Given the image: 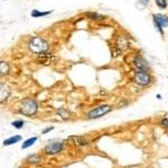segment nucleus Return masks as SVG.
Segmentation results:
<instances>
[{
	"label": "nucleus",
	"instance_id": "obj_4",
	"mask_svg": "<svg viewBox=\"0 0 168 168\" xmlns=\"http://www.w3.org/2000/svg\"><path fill=\"white\" fill-rule=\"evenodd\" d=\"M135 81L140 84V85H148L149 83L151 82V79L149 76V74H147L146 72L138 71L135 75Z\"/></svg>",
	"mask_w": 168,
	"mask_h": 168
},
{
	"label": "nucleus",
	"instance_id": "obj_11",
	"mask_svg": "<svg viewBox=\"0 0 168 168\" xmlns=\"http://www.w3.org/2000/svg\"><path fill=\"white\" fill-rule=\"evenodd\" d=\"M9 93H10V90H9L8 86H6V85H3V84H1V91H0V100H1V101L6 100L7 98L9 97Z\"/></svg>",
	"mask_w": 168,
	"mask_h": 168
},
{
	"label": "nucleus",
	"instance_id": "obj_13",
	"mask_svg": "<svg viewBox=\"0 0 168 168\" xmlns=\"http://www.w3.org/2000/svg\"><path fill=\"white\" fill-rule=\"evenodd\" d=\"M36 140H37V137H33V138H29V139H27V140L25 141V142L22 145V149H26L28 148V147L33 146L34 143L36 142Z\"/></svg>",
	"mask_w": 168,
	"mask_h": 168
},
{
	"label": "nucleus",
	"instance_id": "obj_22",
	"mask_svg": "<svg viewBox=\"0 0 168 168\" xmlns=\"http://www.w3.org/2000/svg\"><path fill=\"white\" fill-rule=\"evenodd\" d=\"M54 128L53 127H50V128H46L45 130H43V133H46V132H48V131H50V130H53Z\"/></svg>",
	"mask_w": 168,
	"mask_h": 168
},
{
	"label": "nucleus",
	"instance_id": "obj_6",
	"mask_svg": "<svg viewBox=\"0 0 168 168\" xmlns=\"http://www.w3.org/2000/svg\"><path fill=\"white\" fill-rule=\"evenodd\" d=\"M135 66L137 67L138 71H142V72H146L149 70V64L147 63L142 57H137L135 60Z\"/></svg>",
	"mask_w": 168,
	"mask_h": 168
},
{
	"label": "nucleus",
	"instance_id": "obj_17",
	"mask_svg": "<svg viewBox=\"0 0 168 168\" xmlns=\"http://www.w3.org/2000/svg\"><path fill=\"white\" fill-rule=\"evenodd\" d=\"M50 14V11H46V12H41L38 10H33L31 12V16L33 17H41V16H46V15Z\"/></svg>",
	"mask_w": 168,
	"mask_h": 168
},
{
	"label": "nucleus",
	"instance_id": "obj_19",
	"mask_svg": "<svg viewBox=\"0 0 168 168\" xmlns=\"http://www.w3.org/2000/svg\"><path fill=\"white\" fill-rule=\"evenodd\" d=\"M88 16L91 18V19H94V20H99V19H102L103 17L100 16V15L98 14H93V12H90V14H88Z\"/></svg>",
	"mask_w": 168,
	"mask_h": 168
},
{
	"label": "nucleus",
	"instance_id": "obj_15",
	"mask_svg": "<svg viewBox=\"0 0 168 168\" xmlns=\"http://www.w3.org/2000/svg\"><path fill=\"white\" fill-rule=\"evenodd\" d=\"M0 72H1V75L7 74L9 72V65L6 62H1L0 63Z\"/></svg>",
	"mask_w": 168,
	"mask_h": 168
},
{
	"label": "nucleus",
	"instance_id": "obj_21",
	"mask_svg": "<svg viewBox=\"0 0 168 168\" xmlns=\"http://www.w3.org/2000/svg\"><path fill=\"white\" fill-rule=\"evenodd\" d=\"M161 126L165 128H168V119H163V121H161Z\"/></svg>",
	"mask_w": 168,
	"mask_h": 168
},
{
	"label": "nucleus",
	"instance_id": "obj_16",
	"mask_svg": "<svg viewBox=\"0 0 168 168\" xmlns=\"http://www.w3.org/2000/svg\"><path fill=\"white\" fill-rule=\"evenodd\" d=\"M11 124H12L16 129H22V128L24 127V121H22V120H16V121H14Z\"/></svg>",
	"mask_w": 168,
	"mask_h": 168
},
{
	"label": "nucleus",
	"instance_id": "obj_5",
	"mask_svg": "<svg viewBox=\"0 0 168 168\" xmlns=\"http://www.w3.org/2000/svg\"><path fill=\"white\" fill-rule=\"evenodd\" d=\"M62 149H63V143L62 142H52L46 145L44 150L47 155H55L61 152Z\"/></svg>",
	"mask_w": 168,
	"mask_h": 168
},
{
	"label": "nucleus",
	"instance_id": "obj_10",
	"mask_svg": "<svg viewBox=\"0 0 168 168\" xmlns=\"http://www.w3.org/2000/svg\"><path fill=\"white\" fill-rule=\"evenodd\" d=\"M117 47H118V50H120L121 52L128 47V41L124 38L123 36H119L118 37V39H117Z\"/></svg>",
	"mask_w": 168,
	"mask_h": 168
},
{
	"label": "nucleus",
	"instance_id": "obj_12",
	"mask_svg": "<svg viewBox=\"0 0 168 168\" xmlns=\"http://www.w3.org/2000/svg\"><path fill=\"white\" fill-rule=\"evenodd\" d=\"M20 139H22V137H20V136L10 137V138H8V139H6V140L3 141V146H10V145H14V143L18 142Z\"/></svg>",
	"mask_w": 168,
	"mask_h": 168
},
{
	"label": "nucleus",
	"instance_id": "obj_1",
	"mask_svg": "<svg viewBox=\"0 0 168 168\" xmlns=\"http://www.w3.org/2000/svg\"><path fill=\"white\" fill-rule=\"evenodd\" d=\"M29 48L31 52L36 53V54H41L48 50V43L41 37H34L29 41Z\"/></svg>",
	"mask_w": 168,
	"mask_h": 168
},
{
	"label": "nucleus",
	"instance_id": "obj_18",
	"mask_svg": "<svg viewBox=\"0 0 168 168\" xmlns=\"http://www.w3.org/2000/svg\"><path fill=\"white\" fill-rule=\"evenodd\" d=\"M156 3H157L161 9L167 7V1H166V0H156Z\"/></svg>",
	"mask_w": 168,
	"mask_h": 168
},
{
	"label": "nucleus",
	"instance_id": "obj_20",
	"mask_svg": "<svg viewBox=\"0 0 168 168\" xmlns=\"http://www.w3.org/2000/svg\"><path fill=\"white\" fill-rule=\"evenodd\" d=\"M58 113H60V114H61L62 117H63L64 119H66V118H69V112H67V111H65V110H63V109H61V110L58 111Z\"/></svg>",
	"mask_w": 168,
	"mask_h": 168
},
{
	"label": "nucleus",
	"instance_id": "obj_2",
	"mask_svg": "<svg viewBox=\"0 0 168 168\" xmlns=\"http://www.w3.org/2000/svg\"><path fill=\"white\" fill-rule=\"evenodd\" d=\"M37 103H36L35 100L31 99H26L22 101V108H20V112L25 116H33L37 112Z\"/></svg>",
	"mask_w": 168,
	"mask_h": 168
},
{
	"label": "nucleus",
	"instance_id": "obj_14",
	"mask_svg": "<svg viewBox=\"0 0 168 168\" xmlns=\"http://www.w3.org/2000/svg\"><path fill=\"white\" fill-rule=\"evenodd\" d=\"M27 161L31 164H38L41 161V157H39L38 155H31V156H29L27 158Z\"/></svg>",
	"mask_w": 168,
	"mask_h": 168
},
{
	"label": "nucleus",
	"instance_id": "obj_8",
	"mask_svg": "<svg viewBox=\"0 0 168 168\" xmlns=\"http://www.w3.org/2000/svg\"><path fill=\"white\" fill-rule=\"evenodd\" d=\"M67 139H69L73 145H75V146H88L89 145V141L86 140L85 138H83V137L71 136V137H69Z\"/></svg>",
	"mask_w": 168,
	"mask_h": 168
},
{
	"label": "nucleus",
	"instance_id": "obj_23",
	"mask_svg": "<svg viewBox=\"0 0 168 168\" xmlns=\"http://www.w3.org/2000/svg\"><path fill=\"white\" fill-rule=\"evenodd\" d=\"M139 1H140V2H142L143 5H148V3H149V0H139Z\"/></svg>",
	"mask_w": 168,
	"mask_h": 168
},
{
	"label": "nucleus",
	"instance_id": "obj_9",
	"mask_svg": "<svg viewBox=\"0 0 168 168\" xmlns=\"http://www.w3.org/2000/svg\"><path fill=\"white\" fill-rule=\"evenodd\" d=\"M154 20L155 22H157L158 25H160L163 28L168 26V17L165 16V15H161V14L154 15Z\"/></svg>",
	"mask_w": 168,
	"mask_h": 168
},
{
	"label": "nucleus",
	"instance_id": "obj_3",
	"mask_svg": "<svg viewBox=\"0 0 168 168\" xmlns=\"http://www.w3.org/2000/svg\"><path fill=\"white\" fill-rule=\"evenodd\" d=\"M110 111H111V108L109 107V105H100V107L95 108V109H93L92 111H90L88 117L90 119H97L102 116H104V114H107V113L110 112Z\"/></svg>",
	"mask_w": 168,
	"mask_h": 168
},
{
	"label": "nucleus",
	"instance_id": "obj_7",
	"mask_svg": "<svg viewBox=\"0 0 168 168\" xmlns=\"http://www.w3.org/2000/svg\"><path fill=\"white\" fill-rule=\"evenodd\" d=\"M53 61H55V56H53L52 54H48V53H41L38 56V62L45 65H48Z\"/></svg>",
	"mask_w": 168,
	"mask_h": 168
}]
</instances>
